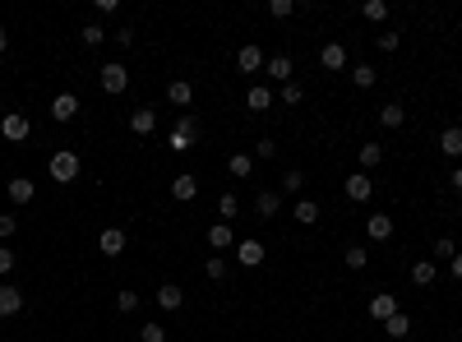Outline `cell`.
<instances>
[{"instance_id":"c3c4849f","label":"cell","mask_w":462,"mask_h":342,"mask_svg":"<svg viewBox=\"0 0 462 342\" xmlns=\"http://www.w3.org/2000/svg\"><path fill=\"white\" fill-rule=\"evenodd\" d=\"M453 190H458V195H462V166H458V171H453Z\"/></svg>"},{"instance_id":"e575fe53","label":"cell","mask_w":462,"mask_h":342,"mask_svg":"<svg viewBox=\"0 0 462 342\" xmlns=\"http://www.w3.org/2000/svg\"><path fill=\"white\" fill-rule=\"evenodd\" d=\"M218 213H222V218L231 222V218H236V213H241V199H236V195H231V190H227V195L218 199Z\"/></svg>"},{"instance_id":"5bb4252c","label":"cell","mask_w":462,"mask_h":342,"mask_svg":"<svg viewBox=\"0 0 462 342\" xmlns=\"http://www.w3.org/2000/svg\"><path fill=\"white\" fill-rule=\"evenodd\" d=\"M180 305H185V291L176 282H162L157 287V310H180Z\"/></svg>"},{"instance_id":"f35d334b","label":"cell","mask_w":462,"mask_h":342,"mask_svg":"<svg viewBox=\"0 0 462 342\" xmlns=\"http://www.w3.org/2000/svg\"><path fill=\"white\" fill-rule=\"evenodd\" d=\"M107 42V33H102L98 23H84V46H102Z\"/></svg>"},{"instance_id":"8fae6325","label":"cell","mask_w":462,"mask_h":342,"mask_svg":"<svg viewBox=\"0 0 462 342\" xmlns=\"http://www.w3.org/2000/svg\"><path fill=\"white\" fill-rule=\"evenodd\" d=\"M254 213H259V218H277V213H282V195H277V190H259V195H254Z\"/></svg>"},{"instance_id":"277c9868","label":"cell","mask_w":462,"mask_h":342,"mask_svg":"<svg viewBox=\"0 0 462 342\" xmlns=\"http://www.w3.org/2000/svg\"><path fill=\"white\" fill-rule=\"evenodd\" d=\"M264 259H268L264 241H254V236H250V241H241V245H236V264H241V268H259Z\"/></svg>"},{"instance_id":"836d02e7","label":"cell","mask_w":462,"mask_h":342,"mask_svg":"<svg viewBox=\"0 0 462 342\" xmlns=\"http://www.w3.org/2000/svg\"><path fill=\"white\" fill-rule=\"evenodd\" d=\"M301 190H305V176H301L296 166H291V171L282 176V195H301Z\"/></svg>"},{"instance_id":"f6af8a7d","label":"cell","mask_w":462,"mask_h":342,"mask_svg":"<svg viewBox=\"0 0 462 342\" xmlns=\"http://www.w3.org/2000/svg\"><path fill=\"white\" fill-rule=\"evenodd\" d=\"M254 157H264V162L277 157V144H273V139H259V144H254Z\"/></svg>"},{"instance_id":"ffe728a7","label":"cell","mask_w":462,"mask_h":342,"mask_svg":"<svg viewBox=\"0 0 462 342\" xmlns=\"http://www.w3.org/2000/svg\"><path fill=\"white\" fill-rule=\"evenodd\" d=\"M356 162H361V171L370 176L374 166L384 162V144H361V153H356Z\"/></svg>"},{"instance_id":"ac0fdd59","label":"cell","mask_w":462,"mask_h":342,"mask_svg":"<svg viewBox=\"0 0 462 342\" xmlns=\"http://www.w3.org/2000/svg\"><path fill=\"white\" fill-rule=\"evenodd\" d=\"M440 153L444 157H462V125H449V130L440 134Z\"/></svg>"},{"instance_id":"9a60e30c","label":"cell","mask_w":462,"mask_h":342,"mask_svg":"<svg viewBox=\"0 0 462 342\" xmlns=\"http://www.w3.org/2000/svg\"><path fill=\"white\" fill-rule=\"evenodd\" d=\"M319 65H324V70H342V65H347V46H342V42H324Z\"/></svg>"},{"instance_id":"1f68e13d","label":"cell","mask_w":462,"mask_h":342,"mask_svg":"<svg viewBox=\"0 0 462 342\" xmlns=\"http://www.w3.org/2000/svg\"><path fill=\"white\" fill-rule=\"evenodd\" d=\"M374 79H379L374 65H352V84H356V88H374Z\"/></svg>"},{"instance_id":"f546056e","label":"cell","mask_w":462,"mask_h":342,"mask_svg":"<svg viewBox=\"0 0 462 342\" xmlns=\"http://www.w3.org/2000/svg\"><path fill=\"white\" fill-rule=\"evenodd\" d=\"M231 176H236V180H245V176H250V171H254V157L250 153H231Z\"/></svg>"},{"instance_id":"b9f144b4","label":"cell","mask_w":462,"mask_h":342,"mask_svg":"<svg viewBox=\"0 0 462 342\" xmlns=\"http://www.w3.org/2000/svg\"><path fill=\"white\" fill-rule=\"evenodd\" d=\"M116 310H121V315H130V310H139V296H134V291H121V296H116Z\"/></svg>"},{"instance_id":"7c38bea8","label":"cell","mask_w":462,"mask_h":342,"mask_svg":"<svg viewBox=\"0 0 462 342\" xmlns=\"http://www.w3.org/2000/svg\"><path fill=\"white\" fill-rule=\"evenodd\" d=\"M365 236H370V241H388V236H393V218H388V213L365 218Z\"/></svg>"},{"instance_id":"681fc988","label":"cell","mask_w":462,"mask_h":342,"mask_svg":"<svg viewBox=\"0 0 462 342\" xmlns=\"http://www.w3.org/2000/svg\"><path fill=\"white\" fill-rule=\"evenodd\" d=\"M453 342H462V338H453Z\"/></svg>"},{"instance_id":"6da1fadb","label":"cell","mask_w":462,"mask_h":342,"mask_svg":"<svg viewBox=\"0 0 462 342\" xmlns=\"http://www.w3.org/2000/svg\"><path fill=\"white\" fill-rule=\"evenodd\" d=\"M46 171H51V180H60V185H70V180L79 176V153H74V148H60V153H51V162H46Z\"/></svg>"},{"instance_id":"3957f363","label":"cell","mask_w":462,"mask_h":342,"mask_svg":"<svg viewBox=\"0 0 462 342\" xmlns=\"http://www.w3.org/2000/svg\"><path fill=\"white\" fill-rule=\"evenodd\" d=\"M0 134H5L10 144H23V139L33 134V121H28L23 111H5V116H0Z\"/></svg>"},{"instance_id":"4316f807","label":"cell","mask_w":462,"mask_h":342,"mask_svg":"<svg viewBox=\"0 0 462 342\" xmlns=\"http://www.w3.org/2000/svg\"><path fill=\"white\" fill-rule=\"evenodd\" d=\"M166 98H171V107H190V102H194V88H190L185 79H176V84L166 88Z\"/></svg>"},{"instance_id":"8d00e7d4","label":"cell","mask_w":462,"mask_h":342,"mask_svg":"<svg viewBox=\"0 0 462 342\" xmlns=\"http://www.w3.org/2000/svg\"><path fill=\"white\" fill-rule=\"evenodd\" d=\"M139 342H166V329H162V324H143V329H139Z\"/></svg>"},{"instance_id":"5b68a950","label":"cell","mask_w":462,"mask_h":342,"mask_svg":"<svg viewBox=\"0 0 462 342\" xmlns=\"http://www.w3.org/2000/svg\"><path fill=\"white\" fill-rule=\"evenodd\" d=\"M365 310H370V320L384 324V320H393V315H397V296H393V291H374Z\"/></svg>"},{"instance_id":"60d3db41","label":"cell","mask_w":462,"mask_h":342,"mask_svg":"<svg viewBox=\"0 0 462 342\" xmlns=\"http://www.w3.org/2000/svg\"><path fill=\"white\" fill-rule=\"evenodd\" d=\"M453 236H440V241H435V259H453Z\"/></svg>"},{"instance_id":"d6986e66","label":"cell","mask_w":462,"mask_h":342,"mask_svg":"<svg viewBox=\"0 0 462 342\" xmlns=\"http://www.w3.org/2000/svg\"><path fill=\"white\" fill-rule=\"evenodd\" d=\"M130 130H134V134H153V130H157V111H153V107H139V111L130 116Z\"/></svg>"},{"instance_id":"4fadbf2b","label":"cell","mask_w":462,"mask_h":342,"mask_svg":"<svg viewBox=\"0 0 462 342\" xmlns=\"http://www.w3.org/2000/svg\"><path fill=\"white\" fill-rule=\"evenodd\" d=\"M435 277H440V264H435V259H416V264H411V282H416V287H435Z\"/></svg>"},{"instance_id":"44dd1931","label":"cell","mask_w":462,"mask_h":342,"mask_svg":"<svg viewBox=\"0 0 462 342\" xmlns=\"http://www.w3.org/2000/svg\"><path fill=\"white\" fill-rule=\"evenodd\" d=\"M268 79L273 84H291V55H268Z\"/></svg>"},{"instance_id":"8992f818","label":"cell","mask_w":462,"mask_h":342,"mask_svg":"<svg viewBox=\"0 0 462 342\" xmlns=\"http://www.w3.org/2000/svg\"><path fill=\"white\" fill-rule=\"evenodd\" d=\"M125 245H130L125 227H102V236H98V250H102V254H121Z\"/></svg>"},{"instance_id":"83f0119b","label":"cell","mask_w":462,"mask_h":342,"mask_svg":"<svg viewBox=\"0 0 462 342\" xmlns=\"http://www.w3.org/2000/svg\"><path fill=\"white\" fill-rule=\"evenodd\" d=\"M296 222H305V227H315V222H319V204H315V199H296Z\"/></svg>"},{"instance_id":"ba28073f","label":"cell","mask_w":462,"mask_h":342,"mask_svg":"<svg viewBox=\"0 0 462 342\" xmlns=\"http://www.w3.org/2000/svg\"><path fill=\"white\" fill-rule=\"evenodd\" d=\"M19 310H23V291L14 287V282H0V320H10Z\"/></svg>"},{"instance_id":"7dc6e473","label":"cell","mask_w":462,"mask_h":342,"mask_svg":"<svg viewBox=\"0 0 462 342\" xmlns=\"http://www.w3.org/2000/svg\"><path fill=\"white\" fill-rule=\"evenodd\" d=\"M10 51V33H5V28H0V55Z\"/></svg>"},{"instance_id":"bcb514c9","label":"cell","mask_w":462,"mask_h":342,"mask_svg":"<svg viewBox=\"0 0 462 342\" xmlns=\"http://www.w3.org/2000/svg\"><path fill=\"white\" fill-rule=\"evenodd\" d=\"M449 264H453V277H458V282H462V254H453Z\"/></svg>"},{"instance_id":"484cf974","label":"cell","mask_w":462,"mask_h":342,"mask_svg":"<svg viewBox=\"0 0 462 342\" xmlns=\"http://www.w3.org/2000/svg\"><path fill=\"white\" fill-rule=\"evenodd\" d=\"M209 245H213V250H231V222H213V227H209Z\"/></svg>"},{"instance_id":"ee69618b","label":"cell","mask_w":462,"mask_h":342,"mask_svg":"<svg viewBox=\"0 0 462 342\" xmlns=\"http://www.w3.org/2000/svg\"><path fill=\"white\" fill-rule=\"evenodd\" d=\"M374 42H379V51H397V42H402V33H379Z\"/></svg>"},{"instance_id":"7a4b0ae2","label":"cell","mask_w":462,"mask_h":342,"mask_svg":"<svg viewBox=\"0 0 462 342\" xmlns=\"http://www.w3.org/2000/svg\"><path fill=\"white\" fill-rule=\"evenodd\" d=\"M98 84H102V93H111V98H116V93L130 88V70H125L121 60H111V65L98 70Z\"/></svg>"},{"instance_id":"d4e9b609","label":"cell","mask_w":462,"mask_h":342,"mask_svg":"<svg viewBox=\"0 0 462 342\" xmlns=\"http://www.w3.org/2000/svg\"><path fill=\"white\" fill-rule=\"evenodd\" d=\"M384 333H388V338H397V342H402V338L411 333V315H402V310H397L393 320H384Z\"/></svg>"},{"instance_id":"d590c367","label":"cell","mask_w":462,"mask_h":342,"mask_svg":"<svg viewBox=\"0 0 462 342\" xmlns=\"http://www.w3.org/2000/svg\"><path fill=\"white\" fill-rule=\"evenodd\" d=\"M291 14H296L291 0H268V19H291Z\"/></svg>"},{"instance_id":"9c48e42d","label":"cell","mask_w":462,"mask_h":342,"mask_svg":"<svg viewBox=\"0 0 462 342\" xmlns=\"http://www.w3.org/2000/svg\"><path fill=\"white\" fill-rule=\"evenodd\" d=\"M236 70H241V74H254V70H264V51H259L254 42H245L241 51H236Z\"/></svg>"},{"instance_id":"7bdbcfd3","label":"cell","mask_w":462,"mask_h":342,"mask_svg":"<svg viewBox=\"0 0 462 342\" xmlns=\"http://www.w3.org/2000/svg\"><path fill=\"white\" fill-rule=\"evenodd\" d=\"M10 273H14V250L0 245V277H10Z\"/></svg>"},{"instance_id":"cb8c5ba5","label":"cell","mask_w":462,"mask_h":342,"mask_svg":"<svg viewBox=\"0 0 462 342\" xmlns=\"http://www.w3.org/2000/svg\"><path fill=\"white\" fill-rule=\"evenodd\" d=\"M171 134H180V139H190V144H194V139H199V121L190 116V111H180L176 125H171Z\"/></svg>"},{"instance_id":"2e32d148","label":"cell","mask_w":462,"mask_h":342,"mask_svg":"<svg viewBox=\"0 0 462 342\" xmlns=\"http://www.w3.org/2000/svg\"><path fill=\"white\" fill-rule=\"evenodd\" d=\"M379 125H384V130H402V125H407V111H402V102H388V107H379Z\"/></svg>"},{"instance_id":"7402d4cb","label":"cell","mask_w":462,"mask_h":342,"mask_svg":"<svg viewBox=\"0 0 462 342\" xmlns=\"http://www.w3.org/2000/svg\"><path fill=\"white\" fill-rule=\"evenodd\" d=\"M245 107H250V111H268V107H273V93H268V84H254V88L245 93Z\"/></svg>"},{"instance_id":"74e56055","label":"cell","mask_w":462,"mask_h":342,"mask_svg":"<svg viewBox=\"0 0 462 342\" xmlns=\"http://www.w3.org/2000/svg\"><path fill=\"white\" fill-rule=\"evenodd\" d=\"M14 232H19V218H14V213H0V245L10 241Z\"/></svg>"},{"instance_id":"e0dca14e","label":"cell","mask_w":462,"mask_h":342,"mask_svg":"<svg viewBox=\"0 0 462 342\" xmlns=\"http://www.w3.org/2000/svg\"><path fill=\"white\" fill-rule=\"evenodd\" d=\"M194 195H199V180L190 176V171H180V176L171 180V199H180V204H190Z\"/></svg>"},{"instance_id":"30bf717a","label":"cell","mask_w":462,"mask_h":342,"mask_svg":"<svg viewBox=\"0 0 462 342\" xmlns=\"http://www.w3.org/2000/svg\"><path fill=\"white\" fill-rule=\"evenodd\" d=\"M79 111H84V107H79V98H74V93H60V98L51 102V121H60V125H65V121H74Z\"/></svg>"},{"instance_id":"52a82bcc","label":"cell","mask_w":462,"mask_h":342,"mask_svg":"<svg viewBox=\"0 0 462 342\" xmlns=\"http://www.w3.org/2000/svg\"><path fill=\"white\" fill-rule=\"evenodd\" d=\"M342 185H347V199H356V204H365V199L374 195V180L365 176V171H352V176L342 180Z\"/></svg>"},{"instance_id":"f1b7e54d","label":"cell","mask_w":462,"mask_h":342,"mask_svg":"<svg viewBox=\"0 0 462 342\" xmlns=\"http://www.w3.org/2000/svg\"><path fill=\"white\" fill-rule=\"evenodd\" d=\"M342 264L352 268V273H361V268H365V264H370V250H365V245H352V250L342 254Z\"/></svg>"},{"instance_id":"ab89813d","label":"cell","mask_w":462,"mask_h":342,"mask_svg":"<svg viewBox=\"0 0 462 342\" xmlns=\"http://www.w3.org/2000/svg\"><path fill=\"white\" fill-rule=\"evenodd\" d=\"M204 273H209L213 282H218V277H227V259H222V254H218V259H209V264H204Z\"/></svg>"},{"instance_id":"d6a6232c","label":"cell","mask_w":462,"mask_h":342,"mask_svg":"<svg viewBox=\"0 0 462 342\" xmlns=\"http://www.w3.org/2000/svg\"><path fill=\"white\" fill-rule=\"evenodd\" d=\"M282 102H286V107H301V102H305V88H301L296 79H291V84H282Z\"/></svg>"},{"instance_id":"4dcf8cb0","label":"cell","mask_w":462,"mask_h":342,"mask_svg":"<svg viewBox=\"0 0 462 342\" xmlns=\"http://www.w3.org/2000/svg\"><path fill=\"white\" fill-rule=\"evenodd\" d=\"M361 14H365L370 23H384V19H388V0H365Z\"/></svg>"},{"instance_id":"603a6c76","label":"cell","mask_w":462,"mask_h":342,"mask_svg":"<svg viewBox=\"0 0 462 342\" xmlns=\"http://www.w3.org/2000/svg\"><path fill=\"white\" fill-rule=\"evenodd\" d=\"M33 195H37V185L28 176H14L10 180V199H14V204H33Z\"/></svg>"}]
</instances>
